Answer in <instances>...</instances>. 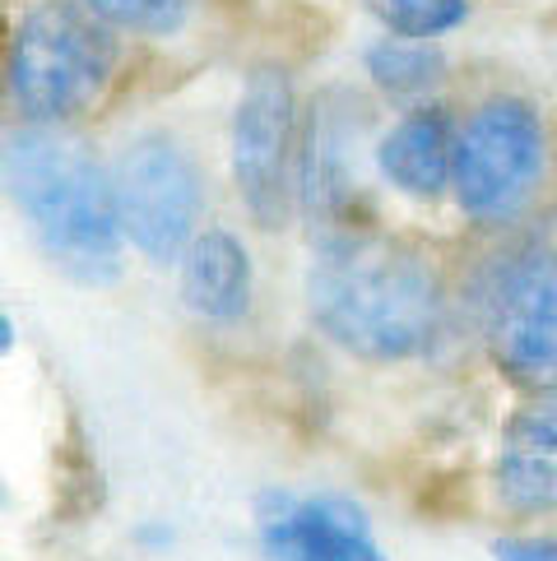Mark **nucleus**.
I'll return each instance as SVG.
<instances>
[{"mask_svg":"<svg viewBox=\"0 0 557 561\" xmlns=\"http://www.w3.org/2000/svg\"><path fill=\"white\" fill-rule=\"evenodd\" d=\"M367 75L372 84L390 98H428L446 79V56L442 47L423 43V37H382L367 51Z\"/></svg>","mask_w":557,"mask_h":561,"instance_id":"13","label":"nucleus"},{"mask_svg":"<svg viewBox=\"0 0 557 561\" xmlns=\"http://www.w3.org/2000/svg\"><path fill=\"white\" fill-rule=\"evenodd\" d=\"M261 538L274 561H386L363 511L330 496H270Z\"/></svg>","mask_w":557,"mask_h":561,"instance_id":"8","label":"nucleus"},{"mask_svg":"<svg viewBox=\"0 0 557 561\" xmlns=\"http://www.w3.org/2000/svg\"><path fill=\"white\" fill-rule=\"evenodd\" d=\"M10 344H14V325H10V320H5V316H0V357H5V353H10Z\"/></svg>","mask_w":557,"mask_h":561,"instance_id":"17","label":"nucleus"},{"mask_svg":"<svg viewBox=\"0 0 557 561\" xmlns=\"http://www.w3.org/2000/svg\"><path fill=\"white\" fill-rule=\"evenodd\" d=\"M548 139L539 112L521 98H492L455 135V205L479 224L511 218L539 191Z\"/></svg>","mask_w":557,"mask_h":561,"instance_id":"4","label":"nucleus"},{"mask_svg":"<svg viewBox=\"0 0 557 561\" xmlns=\"http://www.w3.org/2000/svg\"><path fill=\"white\" fill-rule=\"evenodd\" d=\"M353 139H357V103L344 93H326L311 112L307 139L297 145V191L311 218L344 228L340 218L353 205Z\"/></svg>","mask_w":557,"mask_h":561,"instance_id":"9","label":"nucleus"},{"mask_svg":"<svg viewBox=\"0 0 557 561\" xmlns=\"http://www.w3.org/2000/svg\"><path fill=\"white\" fill-rule=\"evenodd\" d=\"M116 33L75 0H43L14 28L5 89L33 126H61L89 112L116 75Z\"/></svg>","mask_w":557,"mask_h":561,"instance_id":"3","label":"nucleus"},{"mask_svg":"<svg viewBox=\"0 0 557 561\" xmlns=\"http://www.w3.org/2000/svg\"><path fill=\"white\" fill-rule=\"evenodd\" d=\"M297 98L284 70H255L232 112V182L261 228H278L293 205Z\"/></svg>","mask_w":557,"mask_h":561,"instance_id":"6","label":"nucleus"},{"mask_svg":"<svg viewBox=\"0 0 557 561\" xmlns=\"http://www.w3.org/2000/svg\"><path fill=\"white\" fill-rule=\"evenodd\" d=\"M492 357L511 380L557 386V247L534 251L502 274L488 316Z\"/></svg>","mask_w":557,"mask_h":561,"instance_id":"7","label":"nucleus"},{"mask_svg":"<svg viewBox=\"0 0 557 561\" xmlns=\"http://www.w3.org/2000/svg\"><path fill=\"white\" fill-rule=\"evenodd\" d=\"M182 297L205 320H242L251 307V255L232 232L209 228L195 232V242L182 251Z\"/></svg>","mask_w":557,"mask_h":561,"instance_id":"12","label":"nucleus"},{"mask_svg":"<svg viewBox=\"0 0 557 561\" xmlns=\"http://www.w3.org/2000/svg\"><path fill=\"white\" fill-rule=\"evenodd\" d=\"M492 552L497 561H557L553 538H502Z\"/></svg>","mask_w":557,"mask_h":561,"instance_id":"16","label":"nucleus"},{"mask_svg":"<svg viewBox=\"0 0 557 561\" xmlns=\"http://www.w3.org/2000/svg\"><path fill=\"white\" fill-rule=\"evenodd\" d=\"M307 307L326 339L372 363L418 357L446 330V284L432 260L367 228L321 237L307 270Z\"/></svg>","mask_w":557,"mask_h":561,"instance_id":"1","label":"nucleus"},{"mask_svg":"<svg viewBox=\"0 0 557 561\" xmlns=\"http://www.w3.org/2000/svg\"><path fill=\"white\" fill-rule=\"evenodd\" d=\"M0 186L29 218L43 251L79 284L122 274V214L112 172L56 126H29L0 145Z\"/></svg>","mask_w":557,"mask_h":561,"instance_id":"2","label":"nucleus"},{"mask_svg":"<svg viewBox=\"0 0 557 561\" xmlns=\"http://www.w3.org/2000/svg\"><path fill=\"white\" fill-rule=\"evenodd\" d=\"M497 492L515 511L557 506V386L511 417L497 450Z\"/></svg>","mask_w":557,"mask_h":561,"instance_id":"10","label":"nucleus"},{"mask_svg":"<svg viewBox=\"0 0 557 561\" xmlns=\"http://www.w3.org/2000/svg\"><path fill=\"white\" fill-rule=\"evenodd\" d=\"M382 19V28L395 37H442L469 19V0H363Z\"/></svg>","mask_w":557,"mask_h":561,"instance_id":"14","label":"nucleus"},{"mask_svg":"<svg viewBox=\"0 0 557 561\" xmlns=\"http://www.w3.org/2000/svg\"><path fill=\"white\" fill-rule=\"evenodd\" d=\"M455 130L451 116L442 107H418L400 116L386 139L376 145V168L386 182L409 195V199H436L451 191V172H455Z\"/></svg>","mask_w":557,"mask_h":561,"instance_id":"11","label":"nucleus"},{"mask_svg":"<svg viewBox=\"0 0 557 561\" xmlns=\"http://www.w3.org/2000/svg\"><path fill=\"white\" fill-rule=\"evenodd\" d=\"M98 19H107L122 33H145V37H168L186 24L191 0H79Z\"/></svg>","mask_w":557,"mask_h":561,"instance_id":"15","label":"nucleus"},{"mask_svg":"<svg viewBox=\"0 0 557 561\" xmlns=\"http://www.w3.org/2000/svg\"><path fill=\"white\" fill-rule=\"evenodd\" d=\"M116 214L126 242L149 260H177L201 228L205 182L195 158L172 135H139L112 168Z\"/></svg>","mask_w":557,"mask_h":561,"instance_id":"5","label":"nucleus"}]
</instances>
